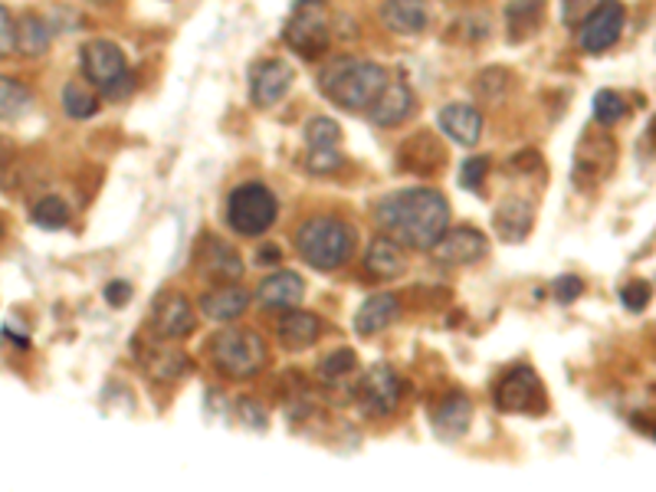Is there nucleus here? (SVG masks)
Returning <instances> with one entry per match:
<instances>
[{"label":"nucleus","mask_w":656,"mask_h":492,"mask_svg":"<svg viewBox=\"0 0 656 492\" xmlns=\"http://www.w3.org/2000/svg\"><path fill=\"white\" fill-rule=\"evenodd\" d=\"M17 50V24L8 8H0V53L11 57Z\"/></svg>","instance_id":"39"},{"label":"nucleus","mask_w":656,"mask_h":492,"mask_svg":"<svg viewBox=\"0 0 656 492\" xmlns=\"http://www.w3.org/2000/svg\"><path fill=\"white\" fill-rule=\"evenodd\" d=\"M623 24H627V11L620 0H597L594 11H587L584 24L578 27V47L591 57L607 53L620 40Z\"/></svg>","instance_id":"9"},{"label":"nucleus","mask_w":656,"mask_h":492,"mask_svg":"<svg viewBox=\"0 0 656 492\" xmlns=\"http://www.w3.org/2000/svg\"><path fill=\"white\" fill-rule=\"evenodd\" d=\"M378 21L398 37H417L430 27L434 17L424 0H385L378 11Z\"/></svg>","instance_id":"16"},{"label":"nucleus","mask_w":656,"mask_h":492,"mask_svg":"<svg viewBox=\"0 0 656 492\" xmlns=\"http://www.w3.org/2000/svg\"><path fill=\"white\" fill-rule=\"evenodd\" d=\"M256 299H259V306H266V309L289 312V309H299V306H302V299H305V283H302L292 270H276V273H269V276L259 283Z\"/></svg>","instance_id":"18"},{"label":"nucleus","mask_w":656,"mask_h":492,"mask_svg":"<svg viewBox=\"0 0 656 492\" xmlns=\"http://www.w3.org/2000/svg\"><path fill=\"white\" fill-rule=\"evenodd\" d=\"M197 267L210 276V280H240V273H243V263H240V257H236V250L233 246H227V243H220L217 236H204V246H201V254H197Z\"/></svg>","instance_id":"25"},{"label":"nucleus","mask_w":656,"mask_h":492,"mask_svg":"<svg viewBox=\"0 0 656 492\" xmlns=\"http://www.w3.org/2000/svg\"><path fill=\"white\" fill-rule=\"evenodd\" d=\"M305 142H308V148H339V145H342V128H339L336 119L315 115V119L305 125Z\"/></svg>","instance_id":"33"},{"label":"nucleus","mask_w":656,"mask_h":492,"mask_svg":"<svg viewBox=\"0 0 656 492\" xmlns=\"http://www.w3.org/2000/svg\"><path fill=\"white\" fill-rule=\"evenodd\" d=\"M83 60V73L86 79L106 96V99H129L132 89H135V79H132V70H129V60L125 53L119 50V44L112 40H93L83 47L80 53Z\"/></svg>","instance_id":"5"},{"label":"nucleus","mask_w":656,"mask_h":492,"mask_svg":"<svg viewBox=\"0 0 656 492\" xmlns=\"http://www.w3.org/2000/svg\"><path fill=\"white\" fill-rule=\"evenodd\" d=\"M70 217H73L70 204H66L63 197H57V194L40 197V200L34 204V210H31V220H34L37 226H44V230H63V226L70 223Z\"/></svg>","instance_id":"30"},{"label":"nucleus","mask_w":656,"mask_h":492,"mask_svg":"<svg viewBox=\"0 0 656 492\" xmlns=\"http://www.w3.org/2000/svg\"><path fill=\"white\" fill-rule=\"evenodd\" d=\"M437 122H440L444 135H450L457 145H466V148H473L479 142V135H483V115L470 102H450V106H444L440 115H437Z\"/></svg>","instance_id":"23"},{"label":"nucleus","mask_w":656,"mask_h":492,"mask_svg":"<svg viewBox=\"0 0 656 492\" xmlns=\"http://www.w3.org/2000/svg\"><path fill=\"white\" fill-rule=\"evenodd\" d=\"M31 106V89L11 76L0 79V115H4V122H14L24 115V109Z\"/></svg>","instance_id":"31"},{"label":"nucleus","mask_w":656,"mask_h":492,"mask_svg":"<svg viewBox=\"0 0 656 492\" xmlns=\"http://www.w3.org/2000/svg\"><path fill=\"white\" fill-rule=\"evenodd\" d=\"M282 37L305 60H318L321 53H328V17L321 0H302V8L289 17Z\"/></svg>","instance_id":"8"},{"label":"nucleus","mask_w":656,"mask_h":492,"mask_svg":"<svg viewBox=\"0 0 656 492\" xmlns=\"http://www.w3.org/2000/svg\"><path fill=\"white\" fill-rule=\"evenodd\" d=\"M509 89H512V76H509L506 66H486V70H479L476 79H473V93H476V99L486 102V106H499V102L509 96Z\"/></svg>","instance_id":"28"},{"label":"nucleus","mask_w":656,"mask_h":492,"mask_svg":"<svg viewBox=\"0 0 656 492\" xmlns=\"http://www.w3.org/2000/svg\"><path fill=\"white\" fill-rule=\"evenodd\" d=\"M142 368H148L155 381H174L187 371V358L178 352H158L151 358H142Z\"/></svg>","instance_id":"34"},{"label":"nucleus","mask_w":656,"mask_h":492,"mask_svg":"<svg viewBox=\"0 0 656 492\" xmlns=\"http://www.w3.org/2000/svg\"><path fill=\"white\" fill-rule=\"evenodd\" d=\"M106 299H109V306H125L132 299V286L122 283V280H116V283L106 286Z\"/></svg>","instance_id":"43"},{"label":"nucleus","mask_w":656,"mask_h":492,"mask_svg":"<svg viewBox=\"0 0 656 492\" xmlns=\"http://www.w3.org/2000/svg\"><path fill=\"white\" fill-rule=\"evenodd\" d=\"M201 312L210 319V322H220V325H230L236 322L246 309H250V293L233 286V283H220L214 290H207L201 299H197Z\"/></svg>","instance_id":"19"},{"label":"nucleus","mask_w":656,"mask_h":492,"mask_svg":"<svg viewBox=\"0 0 656 492\" xmlns=\"http://www.w3.org/2000/svg\"><path fill=\"white\" fill-rule=\"evenodd\" d=\"M486 174H489V158L473 155V158H466L463 168H460V187H466V190H479L483 181H486Z\"/></svg>","instance_id":"37"},{"label":"nucleus","mask_w":656,"mask_h":492,"mask_svg":"<svg viewBox=\"0 0 656 492\" xmlns=\"http://www.w3.org/2000/svg\"><path fill=\"white\" fill-rule=\"evenodd\" d=\"M430 423L444 440H460L473 423V404L463 391H447L430 404Z\"/></svg>","instance_id":"14"},{"label":"nucleus","mask_w":656,"mask_h":492,"mask_svg":"<svg viewBox=\"0 0 656 492\" xmlns=\"http://www.w3.org/2000/svg\"><path fill=\"white\" fill-rule=\"evenodd\" d=\"M210 358L220 374L233 381H246L266 368L269 348L253 329H223L210 339Z\"/></svg>","instance_id":"4"},{"label":"nucleus","mask_w":656,"mask_h":492,"mask_svg":"<svg viewBox=\"0 0 656 492\" xmlns=\"http://www.w3.org/2000/svg\"><path fill=\"white\" fill-rule=\"evenodd\" d=\"M93 4H112V0H93Z\"/></svg>","instance_id":"45"},{"label":"nucleus","mask_w":656,"mask_h":492,"mask_svg":"<svg viewBox=\"0 0 656 492\" xmlns=\"http://www.w3.org/2000/svg\"><path fill=\"white\" fill-rule=\"evenodd\" d=\"M535 210L525 197H506L493 213V230L502 243H522L532 233Z\"/></svg>","instance_id":"22"},{"label":"nucleus","mask_w":656,"mask_h":492,"mask_svg":"<svg viewBox=\"0 0 656 492\" xmlns=\"http://www.w3.org/2000/svg\"><path fill=\"white\" fill-rule=\"evenodd\" d=\"M240 410H243L240 417H243L246 423H253L256 430H266V414H263V407H259L256 401H246V397H243V401H240Z\"/></svg>","instance_id":"41"},{"label":"nucleus","mask_w":656,"mask_h":492,"mask_svg":"<svg viewBox=\"0 0 656 492\" xmlns=\"http://www.w3.org/2000/svg\"><path fill=\"white\" fill-rule=\"evenodd\" d=\"M649 296H653V290H649V283H643V280H630V283L620 290V303H623L630 312H643L646 303H649Z\"/></svg>","instance_id":"38"},{"label":"nucleus","mask_w":656,"mask_h":492,"mask_svg":"<svg viewBox=\"0 0 656 492\" xmlns=\"http://www.w3.org/2000/svg\"><path fill=\"white\" fill-rule=\"evenodd\" d=\"M496 407L502 414H529V417H542L548 410V397L542 388V378L535 368L519 365L512 371H506L496 384Z\"/></svg>","instance_id":"7"},{"label":"nucleus","mask_w":656,"mask_h":492,"mask_svg":"<svg viewBox=\"0 0 656 492\" xmlns=\"http://www.w3.org/2000/svg\"><path fill=\"white\" fill-rule=\"evenodd\" d=\"M623 115H627V102H623L620 93L600 89V93L594 96V119H597L600 125H617V122H623Z\"/></svg>","instance_id":"35"},{"label":"nucleus","mask_w":656,"mask_h":492,"mask_svg":"<svg viewBox=\"0 0 656 492\" xmlns=\"http://www.w3.org/2000/svg\"><path fill=\"white\" fill-rule=\"evenodd\" d=\"M404 250H408V246L398 243L388 233L375 236L372 246H368V254H365L368 276H375V280H398V276H404L408 273V254Z\"/></svg>","instance_id":"17"},{"label":"nucleus","mask_w":656,"mask_h":492,"mask_svg":"<svg viewBox=\"0 0 656 492\" xmlns=\"http://www.w3.org/2000/svg\"><path fill=\"white\" fill-rule=\"evenodd\" d=\"M197 329V316L194 306L184 293H161L155 299L151 309V332L161 342H174V339H187Z\"/></svg>","instance_id":"12"},{"label":"nucleus","mask_w":656,"mask_h":492,"mask_svg":"<svg viewBox=\"0 0 656 492\" xmlns=\"http://www.w3.org/2000/svg\"><path fill=\"white\" fill-rule=\"evenodd\" d=\"M63 112H66L70 119H76V122L93 119V115L99 112V96H96L93 89H83V86L70 83V86L63 89Z\"/></svg>","instance_id":"32"},{"label":"nucleus","mask_w":656,"mask_h":492,"mask_svg":"<svg viewBox=\"0 0 656 492\" xmlns=\"http://www.w3.org/2000/svg\"><path fill=\"white\" fill-rule=\"evenodd\" d=\"M388 83H391V76L385 66L355 60V57L332 60L318 76L321 93L345 112H368L378 102V96L388 89Z\"/></svg>","instance_id":"2"},{"label":"nucleus","mask_w":656,"mask_h":492,"mask_svg":"<svg viewBox=\"0 0 656 492\" xmlns=\"http://www.w3.org/2000/svg\"><path fill=\"white\" fill-rule=\"evenodd\" d=\"M321 332H325V322L315 312H305V309H289L276 325V335L289 352L312 348L321 339Z\"/></svg>","instance_id":"24"},{"label":"nucleus","mask_w":656,"mask_h":492,"mask_svg":"<svg viewBox=\"0 0 656 492\" xmlns=\"http://www.w3.org/2000/svg\"><path fill=\"white\" fill-rule=\"evenodd\" d=\"M414 106H417V99H414V89L408 83H388V89L368 109V122L378 128H394L414 112Z\"/></svg>","instance_id":"21"},{"label":"nucleus","mask_w":656,"mask_h":492,"mask_svg":"<svg viewBox=\"0 0 656 492\" xmlns=\"http://www.w3.org/2000/svg\"><path fill=\"white\" fill-rule=\"evenodd\" d=\"M401 296L398 293H375V296H368L362 306H359V312H355V332L359 335H378V332H385V329H391L398 319H401Z\"/></svg>","instance_id":"20"},{"label":"nucleus","mask_w":656,"mask_h":492,"mask_svg":"<svg viewBox=\"0 0 656 492\" xmlns=\"http://www.w3.org/2000/svg\"><path fill=\"white\" fill-rule=\"evenodd\" d=\"M17 50L24 57H44L50 50V27H47L44 17H37V14L21 17V24H17Z\"/></svg>","instance_id":"29"},{"label":"nucleus","mask_w":656,"mask_h":492,"mask_svg":"<svg viewBox=\"0 0 656 492\" xmlns=\"http://www.w3.org/2000/svg\"><path fill=\"white\" fill-rule=\"evenodd\" d=\"M587 17V0H561V21L564 24H574Z\"/></svg>","instance_id":"42"},{"label":"nucleus","mask_w":656,"mask_h":492,"mask_svg":"<svg viewBox=\"0 0 656 492\" xmlns=\"http://www.w3.org/2000/svg\"><path fill=\"white\" fill-rule=\"evenodd\" d=\"M279 204L266 184L246 181L227 194V226L240 236H263L276 223Z\"/></svg>","instance_id":"6"},{"label":"nucleus","mask_w":656,"mask_h":492,"mask_svg":"<svg viewBox=\"0 0 656 492\" xmlns=\"http://www.w3.org/2000/svg\"><path fill=\"white\" fill-rule=\"evenodd\" d=\"M486 254H489V239L476 226H450L434 246V260L444 267H473L486 260Z\"/></svg>","instance_id":"11"},{"label":"nucleus","mask_w":656,"mask_h":492,"mask_svg":"<svg viewBox=\"0 0 656 492\" xmlns=\"http://www.w3.org/2000/svg\"><path fill=\"white\" fill-rule=\"evenodd\" d=\"M355 246H359L355 230L345 220L328 217V213H315V217L302 220V226L295 230L299 257L318 273L342 270L355 257Z\"/></svg>","instance_id":"3"},{"label":"nucleus","mask_w":656,"mask_h":492,"mask_svg":"<svg viewBox=\"0 0 656 492\" xmlns=\"http://www.w3.org/2000/svg\"><path fill=\"white\" fill-rule=\"evenodd\" d=\"M404 394V381L391 365H375L355 388V401L365 417H388Z\"/></svg>","instance_id":"10"},{"label":"nucleus","mask_w":656,"mask_h":492,"mask_svg":"<svg viewBox=\"0 0 656 492\" xmlns=\"http://www.w3.org/2000/svg\"><path fill=\"white\" fill-rule=\"evenodd\" d=\"M545 0H509L506 4V34L509 44H525L542 30Z\"/></svg>","instance_id":"26"},{"label":"nucleus","mask_w":656,"mask_h":492,"mask_svg":"<svg viewBox=\"0 0 656 492\" xmlns=\"http://www.w3.org/2000/svg\"><path fill=\"white\" fill-rule=\"evenodd\" d=\"M375 220L381 233L411 250H434L437 239L450 230V204L434 187H404L378 200Z\"/></svg>","instance_id":"1"},{"label":"nucleus","mask_w":656,"mask_h":492,"mask_svg":"<svg viewBox=\"0 0 656 492\" xmlns=\"http://www.w3.org/2000/svg\"><path fill=\"white\" fill-rule=\"evenodd\" d=\"M355 371H359V355L352 348H339L332 355H325L318 361V368H315V374H318V381L325 388H349L352 397H355V388H359V384H352Z\"/></svg>","instance_id":"27"},{"label":"nucleus","mask_w":656,"mask_h":492,"mask_svg":"<svg viewBox=\"0 0 656 492\" xmlns=\"http://www.w3.org/2000/svg\"><path fill=\"white\" fill-rule=\"evenodd\" d=\"M292 66L286 60H263L250 70V99L256 109H272L292 89Z\"/></svg>","instance_id":"13"},{"label":"nucleus","mask_w":656,"mask_h":492,"mask_svg":"<svg viewBox=\"0 0 656 492\" xmlns=\"http://www.w3.org/2000/svg\"><path fill=\"white\" fill-rule=\"evenodd\" d=\"M279 257H282V254H279V246H272V243H269V246H259V257H256V263L269 267V263H279Z\"/></svg>","instance_id":"44"},{"label":"nucleus","mask_w":656,"mask_h":492,"mask_svg":"<svg viewBox=\"0 0 656 492\" xmlns=\"http://www.w3.org/2000/svg\"><path fill=\"white\" fill-rule=\"evenodd\" d=\"M398 164L427 177V174H434V171H440L447 164V148H444V142L434 132H417V135H411L401 145Z\"/></svg>","instance_id":"15"},{"label":"nucleus","mask_w":656,"mask_h":492,"mask_svg":"<svg viewBox=\"0 0 656 492\" xmlns=\"http://www.w3.org/2000/svg\"><path fill=\"white\" fill-rule=\"evenodd\" d=\"M551 290H555V299H558V303H574V299L584 293V283H581L578 276H558Z\"/></svg>","instance_id":"40"},{"label":"nucleus","mask_w":656,"mask_h":492,"mask_svg":"<svg viewBox=\"0 0 656 492\" xmlns=\"http://www.w3.org/2000/svg\"><path fill=\"white\" fill-rule=\"evenodd\" d=\"M342 164H345L342 148H308V155H305V168L312 174H332Z\"/></svg>","instance_id":"36"}]
</instances>
